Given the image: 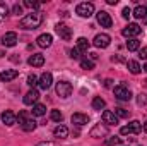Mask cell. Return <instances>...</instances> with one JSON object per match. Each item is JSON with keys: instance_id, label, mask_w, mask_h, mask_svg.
<instances>
[{"instance_id": "34", "label": "cell", "mask_w": 147, "mask_h": 146, "mask_svg": "<svg viewBox=\"0 0 147 146\" xmlns=\"http://www.w3.org/2000/svg\"><path fill=\"white\" fill-rule=\"evenodd\" d=\"M24 5L29 7V9H33V10H38V9H39V3H38V2H31V0H26Z\"/></svg>"}, {"instance_id": "14", "label": "cell", "mask_w": 147, "mask_h": 146, "mask_svg": "<svg viewBox=\"0 0 147 146\" xmlns=\"http://www.w3.org/2000/svg\"><path fill=\"white\" fill-rule=\"evenodd\" d=\"M70 120H72L74 126H84V124H87V122H89V115L77 112V113H74L72 117H70Z\"/></svg>"}, {"instance_id": "5", "label": "cell", "mask_w": 147, "mask_h": 146, "mask_svg": "<svg viewBox=\"0 0 147 146\" xmlns=\"http://www.w3.org/2000/svg\"><path fill=\"white\" fill-rule=\"evenodd\" d=\"M72 84L69 83V81H58L57 83V95L60 96V98H69L70 95H72Z\"/></svg>"}, {"instance_id": "38", "label": "cell", "mask_w": 147, "mask_h": 146, "mask_svg": "<svg viewBox=\"0 0 147 146\" xmlns=\"http://www.w3.org/2000/svg\"><path fill=\"white\" fill-rule=\"evenodd\" d=\"M79 53H80V52H79L77 48H72V50H70V57H72V59H80Z\"/></svg>"}, {"instance_id": "12", "label": "cell", "mask_w": 147, "mask_h": 146, "mask_svg": "<svg viewBox=\"0 0 147 146\" xmlns=\"http://www.w3.org/2000/svg\"><path fill=\"white\" fill-rule=\"evenodd\" d=\"M16 43H17V35L14 31H9L2 36V45L3 46H16Z\"/></svg>"}, {"instance_id": "32", "label": "cell", "mask_w": 147, "mask_h": 146, "mask_svg": "<svg viewBox=\"0 0 147 146\" xmlns=\"http://www.w3.org/2000/svg\"><path fill=\"white\" fill-rule=\"evenodd\" d=\"M115 115H116L118 119H120V117H121V119H127V117L130 115V112L125 110V108H115Z\"/></svg>"}, {"instance_id": "7", "label": "cell", "mask_w": 147, "mask_h": 146, "mask_svg": "<svg viewBox=\"0 0 147 146\" xmlns=\"http://www.w3.org/2000/svg\"><path fill=\"white\" fill-rule=\"evenodd\" d=\"M140 33H142V28H140L139 24H135V23L128 24V26H127V28H123V31H121V35H123L125 38H128V40L137 38Z\"/></svg>"}, {"instance_id": "8", "label": "cell", "mask_w": 147, "mask_h": 146, "mask_svg": "<svg viewBox=\"0 0 147 146\" xmlns=\"http://www.w3.org/2000/svg\"><path fill=\"white\" fill-rule=\"evenodd\" d=\"M55 31H57V35L62 38V40H65V41H69L70 38H72V29L67 26V24H63V23H58L57 26H55Z\"/></svg>"}, {"instance_id": "29", "label": "cell", "mask_w": 147, "mask_h": 146, "mask_svg": "<svg viewBox=\"0 0 147 146\" xmlns=\"http://www.w3.org/2000/svg\"><path fill=\"white\" fill-rule=\"evenodd\" d=\"M80 67L86 69V71H91V69H94V62L91 59H82L80 60Z\"/></svg>"}, {"instance_id": "2", "label": "cell", "mask_w": 147, "mask_h": 146, "mask_svg": "<svg viewBox=\"0 0 147 146\" xmlns=\"http://www.w3.org/2000/svg\"><path fill=\"white\" fill-rule=\"evenodd\" d=\"M17 120H19V124H21L22 131H26V132H31V131H34V129H36V120H34V119H29L26 110L19 112Z\"/></svg>"}, {"instance_id": "36", "label": "cell", "mask_w": 147, "mask_h": 146, "mask_svg": "<svg viewBox=\"0 0 147 146\" xmlns=\"http://www.w3.org/2000/svg\"><path fill=\"white\" fill-rule=\"evenodd\" d=\"M137 103L140 105V107H144V105H147V98H146V95H139V98H137Z\"/></svg>"}, {"instance_id": "35", "label": "cell", "mask_w": 147, "mask_h": 146, "mask_svg": "<svg viewBox=\"0 0 147 146\" xmlns=\"http://www.w3.org/2000/svg\"><path fill=\"white\" fill-rule=\"evenodd\" d=\"M139 57H140L142 60H147V46H142V48H139Z\"/></svg>"}, {"instance_id": "27", "label": "cell", "mask_w": 147, "mask_h": 146, "mask_svg": "<svg viewBox=\"0 0 147 146\" xmlns=\"http://www.w3.org/2000/svg\"><path fill=\"white\" fill-rule=\"evenodd\" d=\"M45 113H46V107H45V105L36 103V105L33 107V115H36V117H43Z\"/></svg>"}, {"instance_id": "30", "label": "cell", "mask_w": 147, "mask_h": 146, "mask_svg": "<svg viewBox=\"0 0 147 146\" xmlns=\"http://www.w3.org/2000/svg\"><path fill=\"white\" fill-rule=\"evenodd\" d=\"M50 119H51L53 122H62L63 115H62V112H60V110H51V113H50Z\"/></svg>"}, {"instance_id": "1", "label": "cell", "mask_w": 147, "mask_h": 146, "mask_svg": "<svg viewBox=\"0 0 147 146\" xmlns=\"http://www.w3.org/2000/svg\"><path fill=\"white\" fill-rule=\"evenodd\" d=\"M41 23H43V16H41V12H38V10H31L29 14H26V16L21 19L19 26L24 28V29H38V28L41 26Z\"/></svg>"}, {"instance_id": "28", "label": "cell", "mask_w": 147, "mask_h": 146, "mask_svg": "<svg viewBox=\"0 0 147 146\" xmlns=\"http://www.w3.org/2000/svg\"><path fill=\"white\" fill-rule=\"evenodd\" d=\"M7 16H9V7H7V3H5V2H0V23L5 21Z\"/></svg>"}, {"instance_id": "31", "label": "cell", "mask_w": 147, "mask_h": 146, "mask_svg": "<svg viewBox=\"0 0 147 146\" xmlns=\"http://www.w3.org/2000/svg\"><path fill=\"white\" fill-rule=\"evenodd\" d=\"M106 145H108V146H118V145H121V138H118V136H111V138H108V139H106Z\"/></svg>"}, {"instance_id": "6", "label": "cell", "mask_w": 147, "mask_h": 146, "mask_svg": "<svg viewBox=\"0 0 147 146\" xmlns=\"http://www.w3.org/2000/svg\"><path fill=\"white\" fill-rule=\"evenodd\" d=\"M142 131V124L139 122V120H132L128 126H123L121 129H120V132L123 134V136H127V134H139Z\"/></svg>"}, {"instance_id": "22", "label": "cell", "mask_w": 147, "mask_h": 146, "mask_svg": "<svg viewBox=\"0 0 147 146\" xmlns=\"http://www.w3.org/2000/svg\"><path fill=\"white\" fill-rule=\"evenodd\" d=\"M127 48H128V52H137L140 48V41L137 38H132V40L127 41Z\"/></svg>"}, {"instance_id": "15", "label": "cell", "mask_w": 147, "mask_h": 146, "mask_svg": "<svg viewBox=\"0 0 147 146\" xmlns=\"http://www.w3.org/2000/svg\"><path fill=\"white\" fill-rule=\"evenodd\" d=\"M2 122H3L5 126H14V124L17 122V115H16L14 112H10V110H5V112L2 113Z\"/></svg>"}, {"instance_id": "10", "label": "cell", "mask_w": 147, "mask_h": 146, "mask_svg": "<svg viewBox=\"0 0 147 146\" xmlns=\"http://www.w3.org/2000/svg\"><path fill=\"white\" fill-rule=\"evenodd\" d=\"M96 17H98V23L101 24V28H111V26H113V19H111V16L108 12L99 10V12L96 14Z\"/></svg>"}, {"instance_id": "11", "label": "cell", "mask_w": 147, "mask_h": 146, "mask_svg": "<svg viewBox=\"0 0 147 146\" xmlns=\"http://www.w3.org/2000/svg\"><path fill=\"white\" fill-rule=\"evenodd\" d=\"M91 138H103V136H106L108 134V127L105 126V124H96L92 129H91Z\"/></svg>"}, {"instance_id": "19", "label": "cell", "mask_w": 147, "mask_h": 146, "mask_svg": "<svg viewBox=\"0 0 147 146\" xmlns=\"http://www.w3.org/2000/svg\"><path fill=\"white\" fill-rule=\"evenodd\" d=\"M17 76H19V72H17L16 69H9V71H3V72H0V81H2V83H9V81L16 79Z\"/></svg>"}, {"instance_id": "44", "label": "cell", "mask_w": 147, "mask_h": 146, "mask_svg": "<svg viewBox=\"0 0 147 146\" xmlns=\"http://www.w3.org/2000/svg\"><path fill=\"white\" fill-rule=\"evenodd\" d=\"M144 131L147 132V120H146V124H144Z\"/></svg>"}, {"instance_id": "43", "label": "cell", "mask_w": 147, "mask_h": 146, "mask_svg": "<svg viewBox=\"0 0 147 146\" xmlns=\"http://www.w3.org/2000/svg\"><path fill=\"white\" fill-rule=\"evenodd\" d=\"M106 2H108L110 5H116V3H118V0H106Z\"/></svg>"}, {"instance_id": "23", "label": "cell", "mask_w": 147, "mask_h": 146, "mask_svg": "<svg viewBox=\"0 0 147 146\" xmlns=\"http://www.w3.org/2000/svg\"><path fill=\"white\" fill-rule=\"evenodd\" d=\"M53 134H55V138H67V134H69V129L65 127V126H58V127H55V131H53Z\"/></svg>"}, {"instance_id": "13", "label": "cell", "mask_w": 147, "mask_h": 146, "mask_svg": "<svg viewBox=\"0 0 147 146\" xmlns=\"http://www.w3.org/2000/svg\"><path fill=\"white\" fill-rule=\"evenodd\" d=\"M51 83H53V76L50 72H43L41 74V77H39V88L41 89H48L50 86H51Z\"/></svg>"}, {"instance_id": "37", "label": "cell", "mask_w": 147, "mask_h": 146, "mask_svg": "<svg viewBox=\"0 0 147 146\" xmlns=\"http://www.w3.org/2000/svg\"><path fill=\"white\" fill-rule=\"evenodd\" d=\"M121 16H123V19H128V17L132 16V10H130L128 7H125V9L121 10Z\"/></svg>"}, {"instance_id": "4", "label": "cell", "mask_w": 147, "mask_h": 146, "mask_svg": "<svg viewBox=\"0 0 147 146\" xmlns=\"http://www.w3.org/2000/svg\"><path fill=\"white\" fill-rule=\"evenodd\" d=\"M113 93H115V96H116L118 100H121V102H128V100L132 98V91H130L125 84L115 86V88H113Z\"/></svg>"}, {"instance_id": "25", "label": "cell", "mask_w": 147, "mask_h": 146, "mask_svg": "<svg viewBox=\"0 0 147 146\" xmlns=\"http://www.w3.org/2000/svg\"><path fill=\"white\" fill-rule=\"evenodd\" d=\"M127 65H128V71H130L132 74H139L140 71H142V67H140V64H139L137 60H128Z\"/></svg>"}, {"instance_id": "45", "label": "cell", "mask_w": 147, "mask_h": 146, "mask_svg": "<svg viewBox=\"0 0 147 146\" xmlns=\"http://www.w3.org/2000/svg\"><path fill=\"white\" fill-rule=\"evenodd\" d=\"M3 55H5V53H3V52H2V50H0V59H2V57H3Z\"/></svg>"}, {"instance_id": "18", "label": "cell", "mask_w": 147, "mask_h": 146, "mask_svg": "<svg viewBox=\"0 0 147 146\" xmlns=\"http://www.w3.org/2000/svg\"><path fill=\"white\" fill-rule=\"evenodd\" d=\"M36 41H38V46H41V48H48V46H51L53 38H51V35L45 33V35H39Z\"/></svg>"}, {"instance_id": "41", "label": "cell", "mask_w": 147, "mask_h": 146, "mask_svg": "<svg viewBox=\"0 0 147 146\" xmlns=\"http://www.w3.org/2000/svg\"><path fill=\"white\" fill-rule=\"evenodd\" d=\"M105 86H106V88H111V86H113V79H106V81H105Z\"/></svg>"}, {"instance_id": "20", "label": "cell", "mask_w": 147, "mask_h": 146, "mask_svg": "<svg viewBox=\"0 0 147 146\" xmlns=\"http://www.w3.org/2000/svg\"><path fill=\"white\" fill-rule=\"evenodd\" d=\"M28 64H29V65H33V67H41V65L45 64V57H43L41 53H33V55L29 57Z\"/></svg>"}, {"instance_id": "33", "label": "cell", "mask_w": 147, "mask_h": 146, "mask_svg": "<svg viewBox=\"0 0 147 146\" xmlns=\"http://www.w3.org/2000/svg\"><path fill=\"white\" fill-rule=\"evenodd\" d=\"M36 84H38V77L34 76V74H29V76H28V86H31V88L34 89Z\"/></svg>"}, {"instance_id": "39", "label": "cell", "mask_w": 147, "mask_h": 146, "mask_svg": "<svg viewBox=\"0 0 147 146\" xmlns=\"http://www.w3.org/2000/svg\"><path fill=\"white\" fill-rule=\"evenodd\" d=\"M12 10H14V14H17V16H19V14H22V7H21V5H17V3L12 7Z\"/></svg>"}, {"instance_id": "46", "label": "cell", "mask_w": 147, "mask_h": 146, "mask_svg": "<svg viewBox=\"0 0 147 146\" xmlns=\"http://www.w3.org/2000/svg\"><path fill=\"white\" fill-rule=\"evenodd\" d=\"M142 69H144V71H146V72H147V64H146V65H144V67H142Z\"/></svg>"}, {"instance_id": "42", "label": "cell", "mask_w": 147, "mask_h": 146, "mask_svg": "<svg viewBox=\"0 0 147 146\" xmlns=\"http://www.w3.org/2000/svg\"><path fill=\"white\" fill-rule=\"evenodd\" d=\"M89 59H91V60H92V62H94V60H96V59H98V55H96V53H89Z\"/></svg>"}, {"instance_id": "26", "label": "cell", "mask_w": 147, "mask_h": 146, "mask_svg": "<svg viewBox=\"0 0 147 146\" xmlns=\"http://www.w3.org/2000/svg\"><path fill=\"white\" fill-rule=\"evenodd\" d=\"M106 107V102L101 98V96H94V100H92V108L94 110H103Z\"/></svg>"}, {"instance_id": "24", "label": "cell", "mask_w": 147, "mask_h": 146, "mask_svg": "<svg viewBox=\"0 0 147 146\" xmlns=\"http://www.w3.org/2000/svg\"><path fill=\"white\" fill-rule=\"evenodd\" d=\"M89 45H91V43L87 41V38L82 36V38H79V40H77V50H79V52H87Z\"/></svg>"}, {"instance_id": "40", "label": "cell", "mask_w": 147, "mask_h": 146, "mask_svg": "<svg viewBox=\"0 0 147 146\" xmlns=\"http://www.w3.org/2000/svg\"><path fill=\"white\" fill-rule=\"evenodd\" d=\"M36 146H58L57 143H51V141H41V143H38Z\"/></svg>"}, {"instance_id": "16", "label": "cell", "mask_w": 147, "mask_h": 146, "mask_svg": "<svg viewBox=\"0 0 147 146\" xmlns=\"http://www.w3.org/2000/svg\"><path fill=\"white\" fill-rule=\"evenodd\" d=\"M103 122L108 124V126H116V124H118V117L115 115V112L105 110V112H103Z\"/></svg>"}, {"instance_id": "17", "label": "cell", "mask_w": 147, "mask_h": 146, "mask_svg": "<svg viewBox=\"0 0 147 146\" xmlns=\"http://www.w3.org/2000/svg\"><path fill=\"white\" fill-rule=\"evenodd\" d=\"M38 98H39V93H38L36 89H29L28 93H26V96H24V103L26 105H36V102H38Z\"/></svg>"}, {"instance_id": "3", "label": "cell", "mask_w": 147, "mask_h": 146, "mask_svg": "<svg viewBox=\"0 0 147 146\" xmlns=\"http://www.w3.org/2000/svg\"><path fill=\"white\" fill-rule=\"evenodd\" d=\"M75 12L80 16V17H91L94 14V3L91 2H82L75 7Z\"/></svg>"}, {"instance_id": "9", "label": "cell", "mask_w": 147, "mask_h": 146, "mask_svg": "<svg viewBox=\"0 0 147 146\" xmlns=\"http://www.w3.org/2000/svg\"><path fill=\"white\" fill-rule=\"evenodd\" d=\"M110 43H111V38L108 35H105V33L96 35L94 36V41H92V45L96 48H106V46H110Z\"/></svg>"}, {"instance_id": "21", "label": "cell", "mask_w": 147, "mask_h": 146, "mask_svg": "<svg viewBox=\"0 0 147 146\" xmlns=\"http://www.w3.org/2000/svg\"><path fill=\"white\" fill-rule=\"evenodd\" d=\"M132 14H134L137 19H144V17L147 16V7H146V5H137V7L134 9V12H132Z\"/></svg>"}]
</instances>
